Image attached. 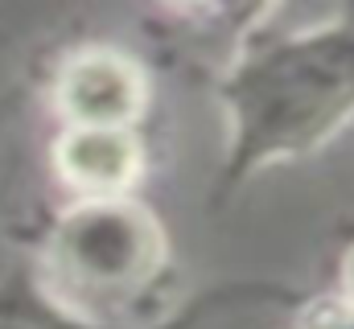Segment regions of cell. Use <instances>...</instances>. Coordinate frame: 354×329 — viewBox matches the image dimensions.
Masks as SVG:
<instances>
[{
	"mask_svg": "<svg viewBox=\"0 0 354 329\" xmlns=\"http://www.w3.org/2000/svg\"><path fill=\"white\" fill-rule=\"evenodd\" d=\"M317 329H354V301H342V305H334L322 321H317Z\"/></svg>",
	"mask_w": 354,
	"mask_h": 329,
	"instance_id": "cell-4",
	"label": "cell"
},
{
	"mask_svg": "<svg viewBox=\"0 0 354 329\" xmlns=\"http://www.w3.org/2000/svg\"><path fill=\"white\" fill-rule=\"evenodd\" d=\"M62 177L95 202H111L140 169V149L128 128H71L58 144Z\"/></svg>",
	"mask_w": 354,
	"mask_h": 329,
	"instance_id": "cell-3",
	"label": "cell"
},
{
	"mask_svg": "<svg viewBox=\"0 0 354 329\" xmlns=\"http://www.w3.org/2000/svg\"><path fill=\"white\" fill-rule=\"evenodd\" d=\"M346 301H354V255H351V263H346Z\"/></svg>",
	"mask_w": 354,
	"mask_h": 329,
	"instance_id": "cell-5",
	"label": "cell"
},
{
	"mask_svg": "<svg viewBox=\"0 0 354 329\" xmlns=\"http://www.w3.org/2000/svg\"><path fill=\"white\" fill-rule=\"evenodd\" d=\"M58 99L75 128H128L145 107V82L124 58L83 54L66 66Z\"/></svg>",
	"mask_w": 354,
	"mask_h": 329,
	"instance_id": "cell-2",
	"label": "cell"
},
{
	"mask_svg": "<svg viewBox=\"0 0 354 329\" xmlns=\"http://www.w3.org/2000/svg\"><path fill=\"white\" fill-rule=\"evenodd\" d=\"M153 255H157V239L149 218L111 202L83 206L79 214H71L54 247L58 267L79 288H95V292H124L140 284Z\"/></svg>",
	"mask_w": 354,
	"mask_h": 329,
	"instance_id": "cell-1",
	"label": "cell"
}]
</instances>
